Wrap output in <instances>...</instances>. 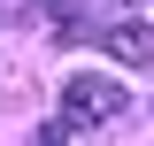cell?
Wrapping results in <instances>:
<instances>
[{"instance_id": "cell-1", "label": "cell", "mask_w": 154, "mask_h": 146, "mask_svg": "<svg viewBox=\"0 0 154 146\" xmlns=\"http://www.w3.org/2000/svg\"><path fill=\"white\" fill-rule=\"evenodd\" d=\"M123 108H131V92L116 85V77H93V69L62 77V123H69V131H100V123H116Z\"/></svg>"}, {"instance_id": "cell-2", "label": "cell", "mask_w": 154, "mask_h": 146, "mask_svg": "<svg viewBox=\"0 0 154 146\" xmlns=\"http://www.w3.org/2000/svg\"><path fill=\"white\" fill-rule=\"evenodd\" d=\"M100 54L123 62V69H146L154 62V23H108L100 31Z\"/></svg>"}, {"instance_id": "cell-3", "label": "cell", "mask_w": 154, "mask_h": 146, "mask_svg": "<svg viewBox=\"0 0 154 146\" xmlns=\"http://www.w3.org/2000/svg\"><path fill=\"white\" fill-rule=\"evenodd\" d=\"M31 8H54V23H77V0H31Z\"/></svg>"}]
</instances>
